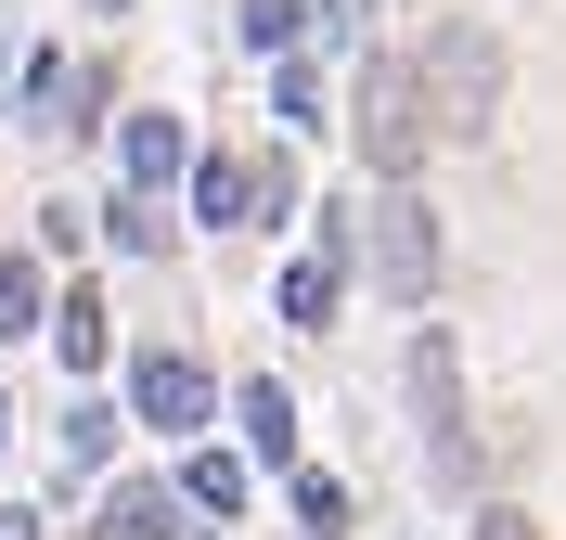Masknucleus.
<instances>
[{
  "instance_id": "1",
  "label": "nucleus",
  "mask_w": 566,
  "mask_h": 540,
  "mask_svg": "<svg viewBox=\"0 0 566 540\" xmlns=\"http://www.w3.org/2000/svg\"><path fill=\"white\" fill-rule=\"evenodd\" d=\"M412 77H424V116H438L451 142H476V129L502 116V39L490 27H438L412 52Z\"/></svg>"
},
{
  "instance_id": "2",
  "label": "nucleus",
  "mask_w": 566,
  "mask_h": 540,
  "mask_svg": "<svg viewBox=\"0 0 566 540\" xmlns=\"http://www.w3.org/2000/svg\"><path fill=\"white\" fill-rule=\"evenodd\" d=\"M348 129H360V155H374L387 180H412V168H424L438 116H424V77H412V52H374V65H360V91H348Z\"/></svg>"
},
{
  "instance_id": "3",
  "label": "nucleus",
  "mask_w": 566,
  "mask_h": 540,
  "mask_svg": "<svg viewBox=\"0 0 566 540\" xmlns=\"http://www.w3.org/2000/svg\"><path fill=\"white\" fill-rule=\"evenodd\" d=\"M412 412H424V464H438V489H490V451H476V425H463V360L451 335H412Z\"/></svg>"
},
{
  "instance_id": "4",
  "label": "nucleus",
  "mask_w": 566,
  "mask_h": 540,
  "mask_svg": "<svg viewBox=\"0 0 566 540\" xmlns=\"http://www.w3.org/2000/svg\"><path fill=\"white\" fill-rule=\"evenodd\" d=\"M374 219V271H387L399 309H424V284H438V219L412 207V193H387V207H360Z\"/></svg>"
},
{
  "instance_id": "5",
  "label": "nucleus",
  "mask_w": 566,
  "mask_h": 540,
  "mask_svg": "<svg viewBox=\"0 0 566 540\" xmlns=\"http://www.w3.org/2000/svg\"><path fill=\"white\" fill-rule=\"evenodd\" d=\"M129 399H142V425H168V437H193V425L219 412V387H207L180 348H155V360H142V373H129Z\"/></svg>"
},
{
  "instance_id": "6",
  "label": "nucleus",
  "mask_w": 566,
  "mask_h": 540,
  "mask_svg": "<svg viewBox=\"0 0 566 540\" xmlns=\"http://www.w3.org/2000/svg\"><path fill=\"white\" fill-rule=\"evenodd\" d=\"M52 348H65V373H104V296H91V284L52 296Z\"/></svg>"
},
{
  "instance_id": "7",
  "label": "nucleus",
  "mask_w": 566,
  "mask_h": 540,
  "mask_svg": "<svg viewBox=\"0 0 566 540\" xmlns=\"http://www.w3.org/2000/svg\"><path fill=\"white\" fill-rule=\"evenodd\" d=\"M180 528V502L155 489V476H116V502H104V540H168Z\"/></svg>"
},
{
  "instance_id": "8",
  "label": "nucleus",
  "mask_w": 566,
  "mask_h": 540,
  "mask_svg": "<svg viewBox=\"0 0 566 540\" xmlns=\"http://www.w3.org/2000/svg\"><path fill=\"white\" fill-rule=\"evenodd\" d=\"M232 412H245V451H258V464H283V451H296V399H283L271 373H258V387L232 399Z\"/></svg>"
},
{
  "instance_id": "9",
  "label": "nucleus",
  "mask_w": 566,
  "mask_h": 540,
  "mask_svg": "<svg viewBox=\"0 0 566 540\" xmlns=\"http://www.w3.org/2000/svg\"><path fill=\"white\" fill-rule=\"evenodd\" d=\"M168 502H193V515H232V502H245V464H232V451H193Z\"/></svg>"
},
{
  "instance_id": "10",
  "label": "nucleus",
  "mask_w": 566,
  "mask_h": 540,
  "mask_svg": "<svg viewBox=\"0 0 566 540\" xmlns=\"http://www.w3.org/2000/svg\"><path fill=\"white\" fill-rule=\"evenodd\" d=\"M193 207L207 219H258V168L245 155H207V168H193Z\"/></svg>"
},
{
  "instance_id": "11",
  "label": "nucleus",
  "mask_w": 566,
  "mask_h": 540,
  "mask_svg": "<svg viewBox=\"0 0 566 540\" xmlns=\"http://www.w3.org/2000/svg\"><path fill=\"white\" fill-rule=\"evenodd\" d=\"M283 322H296V335L335 322V257H296V271H283Z\"/></svg>"
},
{
  "instance_id": "12",
  "label": "nucleus",
  "mask_w": 566,
  "mask_h": 540,
  "mask_svg": "<svg viewBox=\"0 0 566 540\" xmlns=\"http://www.w3.org/2000/svg\"><path fill=\"white\" fill-rule=\"evenodd\" d=\"M52 322V284H39V257H0V335Z\"/></svg>"
},
{
  "instance_id": "13",
  "label": "nucleus",
  "mask_w": 566,
  "mask_h": 540,
  "mask_svg": "<svg viewBox=\"0 0 566 540\" xmlns=\"http://www.w3.org/2000/svg\"><path fill=\"white\" fill-rule=\"evenodd\" d=\"M348 489H335V476H322V464H296V528H310V540H335V528H348Z\"/></svg>"
},
{
  "instance_id": "14",
  "label": "nucleus",
  "mask_w": 566,
  "mask_h": 540,
  "mask_svg": "<svg viewBox=\"0 0 566 540\" xmlns=\"http://www.w3.org/2000/svg\"><path fill=\"white\" fill-rule=\"evenodd\" d=\"M129 180H180V129L168 116H129Z\"/></svg>"
},
{
  "instance_id": "15",
  "label": "nucleus",
  "mask_w": 566,
  "mask_h": 540,
  "mask_svg": "<svg viewBox=\"0 0 566 540\" xmlns=\"http://www.w3.org/2000/svg\"><path fill=\"white\" fill-rule=\"evenodd\" d=\"M296 27H310V0H245V39H271V52H296Z\"/></svg>"
},
{
  "instance_id": "16",
  "label": "nucleus",
  "mask_w": 566,
  "mask_h": 540,
  "mask_svg": "<svg viewBox=\"0 0 566 540\" xmlns=\"http://www.w3.org/2000/svg\"><path fill=\"white\" fill-rule=\"evenodd\" d=\"M476 540H541V528H528V515H502V502H490V515H476Z\"/></svg>"
},
{
  "instance_id": "17",
  "label": "nucleus",
  "mask_w": 566,
  "mask_h": 540,
  "mask_svg": "<svg viewBox=\"0 0 566 540\" xmlns=\"http://www.w3.org/2000/svg\"><path fill=\"white\" fill-rule=\"evenodd\" d=\"M0 540H39V515H0Z\"/></svg>"
},
{
  "instance_id": "18",
  "label": "nucleus",
  "mask_w": 566,
  "mask_h": 540,
  "mask_svg": "<svg viewBox=\"0 0 566 540\" xmlns=\"http://www.w3.org/2000/svg\"><path fill=\"white\" fill-rule=\"evenodd\" d=\"M0 437H13V399H0Z\"/></svg>"
}]
</instances>
